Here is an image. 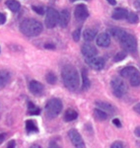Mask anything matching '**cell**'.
I'll return each instance as SVG.
<instances>
[{"label":"cell","mask_w":140,"mask_h":148,"mask_svg":"<svg viewBox=\"0 0 140 148\" xmlns=\"http://www.w3.org/2000/svg\"><path fill=\"white\" fill-rule=\"evenodd\" d=\"M133 111L135 112V113L140 114V103H137V104L133 107Z\"/></svg>","instance_id":"35"},{"label":"cell","mask_w":140,"mask_h":148,"mask_svg":"<svg viewBox=\"0 0 140 148\" xmlns=\"http://www.w3.org/2000/svg\"><path fill=\"white\" fill-rule=\"evenodd\" d=\"M70 21V13L67 9H63L62 11L59 13V18H58V25L61 28H66L69 24Z\"/></svg>","instance_id":"13"},{"label":"cell","mask_w":140,"mask_h":148,"mask_svg":"<svg viewBox=\"0 0 140 148\" xmlns=\"http://www.w3.org/2000/svg\"><path fill=\"white\" fill-rule=\"evenodd\" d=\"M127 22L130 24H137L139 22V17L136 13H133V12H128V15L126 17Z\"/></svg>","instance_id":"28"},{"label":"cell","mask_w":140,"mask_h":148,"mask_svg":"<svg viewBox=\"0 0 140 148\" xmlns=\"http://www.w3.org/2000/svg\"><path fill=\"white\" fill-rule=\"evenodd\" d=\"M134 134H135V136H137V137L140 138V126H137V127H135Z\"/></svg>","instance_id":"38"},{"label":"cell","mask_w":140,"mask_h":148,"mask_svg":"<svg viewBox=\"0 0 140 148\" xmlns=\"http://www.w3.org/2000/svg\"><path fill=\"white\" fill-rule=\"evenodd\" d=\"M108 2L111 4V5H115V4H117V1H115V0H108Z\"/></svg>","instance_id":"42"},{"label":"cell","mask_w":140,"mask_h":148,"mask_svg":"<svg viewBox=\"0 0 140 148\" xmlns=\"http://www.w3.org/2000/svg\"><path fill=\"white\" fill-rule=\"evenodd\" d=\"M94 116H95V118L100 121H104L108 119V114H107L106 112L102 111V110L99 108L94 109Z\"/></svg>","instance_id":"25"},{"label":"cell","mask_w":140,"mask_h":148,"mask_svg":"<svg viewBox=\"0 0 140 148\" xmlns=\"http://www.w3.org/2000/svg\"><path fill=\"white\" fill-rule=\"evenodd\" d=\"M96 106L98 107L99 109H101L102 111L106 112L107 114L110 113V114H113L115 113V107L113 106L110 103H107V102H101V101H97L96 103Z\"/></svg>","instance_id":"14"},{"label":"cell","mask_w":140,"mask_h":148,"mask_svg":"<svg viewBox=\"0 0 140 148\" xmlns=\"http://www.w3.org/2000/svg\"><path fill=\"white\" fill-rule=\"evenodd\" d=\"M16 146V142L15 140H10L8 142V145H7V148H15Z\"/></svg>","instance_id":"36"},{"label":"cell","mask_w":140,"mask_h":148,"mask_svg":"<svg viewBox=\"0 0 140 148\" xmlns=\"http://www.w3.org/2000/svg\"><path fill=\"white\" fill-rule=\"evenodd\" d=\"M80 37H81V29H77V30H75L74 32H73L72 38H73V40H74V42H79Z\"/></svg>","instance_id":"30"},{"label":"cell","mask_w":140,"mask_h":148,"mask_svg":"<svg viewBox=\"0 0 140 148\" xmlns=\"http://www.w3.org/2000/svg\"><path fill=\"white\" fill-rule=\"evenodd\" d=\"M127 32H125L124 30H122V29L120 28H111L110 30H109V35L111 36V37H113L115 40H120L122 39V37L126 34Z\"/></svg>","instance_id":"16"},{"label":"cell","mask_w":140,"mask_h":148,"mask_svg":"<svg viewBox=\"0 0 140 148\" xmlns=\"http://www.w3.org/2000/svg\"><path fill=\"white\" fill-rule=\"evenodd\" d=\"M137 71H138V69L136 67H134V66H126V67L122 68V70H120V76H122V78H127V79H129V77H131L134 73L137 72Z\"/></svg>","instance_id":"17"},{"label":"cell","mask_w":140,"mask_h":148,"mask_svg":"<svg viewBox=\"0 0 140 148\" xmlns=\"http://www.w3.org/2000/svg\"><path fill=\"white\" fill-rule=\"evenodd\" d=\"M48 148H61V147L59 146V145L57 144V143H55V142H51V143H49Z\"/></svg>","instance_id":"39"},{"label":"cell","mask_w":140,"mask_h":148,"mask_svg":"<svg viewBox=\"0 0 140 148\" xmlns=\"http://www.w3.org/2000/svg\"><path fill=\"white\" fill-rule=\"evenodd\" d=\"M11 75L7 70H0V89L4 88L10 81Z\"/></svg>","instance_id":"18"},{"label":"cell","mask_w":140,"mask_h":148,"mask_svg":"<svg viewBox=\"0 0 140 148\" xmlns=\"http://www.w3.org/2000/svg\"><path fill=\"white\" fill-rule=\"evenodd\" d=\"M59 13L53 7H48L46 12V26L47 29H53L58 24Z\"/></svg>","instance_id":"6"},{"label":"cell","mask_w":140,"mask_h":148,"mask_svg":"<svg viewBox=\"0 0 140 148\" xmlns=\"http://www.w3.org/2000/svg\"><path fill=\"white\" fill-rule=\"evenodd\" d=\"M61 77H62L63 84L70 91H75L79 87L80 76L74 66L65 65L61 70Z\"/></svg>","instance_id":"1"},{"label":"cell","mask_w":140,"mask_h":148,"mask_svg":"<svg viewBox=\"0 0 140 148\" xmlns=\"http://www.w3.org/2000/svg\"><path fill=\"white\" fill-rule=\"evenodd\" d=\"M113 125H115V126H117V127H120V128L122 126V123H120V121L118 120V119H113Z\"/></svg>","instance_id":"33"},{"label":"cell","mask_w":140,"mask_h":148,"mask_svg":"<svg viewBox=\"0 0 140 148\" xmlns=\"http://www.w3.org/2000/svg\"><path fill=\"white\" fill-rule=\"evenodd\" d=\"M111 148H124V145L122 141H115L111 145Z\"/></svg>","instance_id":"32"},{"label":"cell","mask_w":140,"mask_h":148,"mask_svg":"<svg viewBox=\"0 0 140 148\" xmlns=\"http://www.w3.org/2000/svg\"><path fill=\"white\" fill-rule=\"evenodd\" d=\"M46 80L48 84L54 85L56 83V81H57V77H56V75L53 72L49 71V72H47L46 75Z\"/></svg>","instance_id":"27"},{"label":"cell","mask_w":140,"mask_h":148,"mask_svg":"<svg viewBox=\"0 0 140 148\" xmlns=\"http://www.w3.org/2000/svg\"><path fill=\"white\" fill-rule=\"evenodd\" d=\"M6 22V16L3 13H0V25H3Z\"/></svg>","instance_id":"34"},{"label":"cell","mask_w":140,"mask_h":148,"mask_svg":"<svg viewBox=\"0 0 140 148\" xmlns=\"http://www.w3.org/2000/svg\"><path fill=\"white\" fill-rule=\"evenodd\" d=\"M120 42L122 44L123 49H125V51L132 52V53H135L137 51V40L134 36L126 33L122 37V39L120 40Z\"/></svg>","instance_id":"5"},{"label":"cell","mask_w":140,"mask_h":148,"mask_svg":"<svg viewBox=\"0 0 140 148\" xmlns=\"http://www.w3.org/2000/svg\"><path fill=\"white\" fill-rule=\"evenodd\" d=\"M81 77H82V90H87L89 89L91 82L90 79L88 77V73L86 69H82V73H81Z\"/></svg>","instance_id":"23"},{"label":"cell","mask_w":140,"mask_h":148,"mask_svg":"<svg viewBox=\"0 0 140 148\" xmlns=\"http://www.w3.org/2000/svg\"><path fill=\"white\" fill-rule=\"evenodd\" d=\"M28 114L30 116H39L41 114V109L37 107L33 102L28 103Z\"/></svg>","instance_id":"24"},{"label":"cell","mask_w":140,"mask_h":148,"mask_svg":"<svg viewBox=\"0 0 140 148\" xmlns=\"http://www.w3.org/2000/svg\"><path fill=\"white\" fill-rule=\"evenodd\" d=\"M30 148H42V147L40 146V145H38V144H34V145H32Z\"/></svg>","instance_id":"43"},{"label":"cell","mask_w":140,"mask_h":148,"mask_svg":"<svg viewBox=\"0 0 140 148\" xmlns=\"http://www.w3.org/2000/svg\"><path fill=\"white\" fill-rule=\"evenodd\" d=\"M68 137H69L71 143L75 148H85L84 140H83L81 134H80L78 130H74V128L68 131Z\"/></svg>","instance_id":"7"},{"label":"cell","mask_w":140,"mask_h":148,"mask_svg":"<svg viewBox=\"0 0 140 148\" xmlns=\"http://www.w3.org/2000/svg\"><path fill=\"white\" fill-rule=\"evenodd\" d=\"M78 118V113L73 109H68L64 113V121H73Z\"/></svg>","instance_id":"22"},{"label":"cell","mask_w":140,"mask_h":148,"mask_svg":"<svg viewBox=\"0 0 140 148\" xmlns=\"http://www.w3.org/2000/svg\"><path fill=\"white\" fill-rule=\"evenodd\" d=\"M5 4L12 12H14V13L18 12L21 8L20 2L17 1V0H7V1L5 2Z\"/></svg>","instance_id":"21"},{"label":"cell","mask_w":140,"mask_h":148,"mask_svg":"<svg viewBox=\"0 0 140 148\" xmlns=\"http://www.w3.org/2000/svg\"><path fill=\"white\" fill-rule=\"evenodd\" d=\"M26 131L28 133H37L39 132V128H38L37 123H35L33 120H28L26 121Z\"/></svg>","instance_id":"20"},{"label":"cell","mask_w":140,"mask_h":148,"mask_svg":"<svg viewBox=\"0 0 140 148\" xmlns=\"http://www.w3.org/2000/svg\"><path fill=\"white\" fill-rule=\"evenodd\" d=\"M42 24L35 19H25L20 24L21 33L29 38L38 37L42 32Z\"/></svg>","instance_id":"2"},{"label":"cell","mask_w":140,"mask_h":148,"mask_svg":"<svg viewBox=\"0 0 140 148\" xmlns=\"http://www.w3.org/2000/svg\"><path fill=\"white\" fill-rule=\"evenodd\" d=\"M86 62L88 65L91 68H93L94 70H102L106 65V61L103 57L95 56L92 58H86Z\"/></svg>","instance_id":"8"},{"label":"cell","mask_w":140,"mask_h":148,"mask_svg":"<svg viewBox=\"0 0 140 148\" xmlns=\"http://www.w3.org/2000/svg\"><path fill=\"white\" fill-rule=\"evenodd\" d=\"M4 139H5V134H4V133H1V134H0V144L4 141Z\"/></svg>","instance_id":"41"},{"label":"cell","mask_w":140,"mask_h":148,"mask_svg":"<svg viewBox=\"0 0 140 148\" xmlns=\"http://www.w3.org/2000/svg\"><path fill=\"white\" fill-rule=\"evenodd\" d=\"M29 89L32 94L36 95V96H40V95H42V93H44V87L41 82H39V81L32 80V81H30V83H29Z\"/></svg>","instance_id":"11"},{"label":"cell","mask_w":140,"mask_h":148,"mask_svg":"<svg viewBox=\"0 0 140 148\" xmlns=\"http://www.w3.org/2000/svg\"><path fill=\"white\" fill-rule=\"evenodd\" d=\"M83 38L86 42H92L97 38V31L94 29H86L83 33Z\"/></svg>","instance_id":"19"},{"label":"cell","mask_w":140,"mask_h":148,"mask_svg":"<svg viewBox=\"0 0 140 148\" xmlns=\"http://www.w3.org/2000/svg\"><path fill=\"white\" fill-rule=\"evenodd\" d=\"M62 102L58 98H53L46 104V114L49 119H54L62 111Z\"/></svg>","instance_id":"3"},{"label":"cell","mask_w":140,"mask_h":148,"mask_svg":"<svg viewBox=\"0 0 140 148\" xmlns=\"http://www.w3.org/2000/svg\"><path fill=\"white\" fill-rule=\"evenodd\" d=\"M74 16H75L76 20L80 21V22L86 20L88 18V16H89V12H88L86 5H84V4H78V5L75 7Z\"/></svg>","instance_id":"9"},{"label":"cell","mask_w":140,"mask_h":148,"mask_svg":"<svg viewBox=\"0 0 140 148\" xmlns=\"http://www.w3.org/2000/svg\"><path fill=\"white\" fill-rule=\"evenodd\" d=\"M33 10H34L36 13L40 14V15H42V14L44 13V9L42 8V7H39V6H33L32 7Z\"/></svg>","instance_id":"31"},{"label":"cell","mask_w":140,"mask_h":148,"mask_svg":"<svg viewBox=\"0 0 140 148\" xmlns=\"http://www.w3.org/2000/svg\"><path fill=\"white\" fill-rule=\"evenodd\" d=\"M134 5L140 11V0H134Z\"/></svg>","instance_id":"40"},{"label":"cell","mask_w":140,"mask_h":148,"mask_svg":"<svg viewBox=\"0 0 140 148\" xmlns=\"http://www.w3.org/2000/svg\"><path fill=\"white\" fill-rule=\"evenodd\" d=\"M96 44L101 47H108L111 45V36L108 33H101L97 36Z\"/></svg>","instance_id":"12"},{"label":"cell","mask_w":140,"mask_h":148,"mask_svg":"<svg viewBox=\"0 0 140 148\" xmlns=\"http://www.w3.org/2000/svg\"><path fill=\"white\" fill-rule=\"evenodd\" d=\"M71 1H77V0H71Z\"/></svg>","instance_id":"44"},{"label":"cell","mask_w":140,"mask_h":148,"mask_svg":"<svg viewBox=\"0 0 140 148\" xmlns=\"http://www.w3.org/2000/svg\"><path fill=\"white\" fill-rule=\"evenodd\" d=\"M111 90H113V95L117 98H122L127 91L126 84H125L124 81L120 77H115L111 79Z\"/></svg>","instance_id":"4"},{"label":"cell","mask_w":140,"mask_h":148,"mask_svg":"<svg viewBox=\"0 0 140 148\" xmlns=\"http://www.w3.org/2000/svg\"><path fill=\"white\" fill-rule=\"evenodd\" d=\"M81 52L85 58H92V57L97 56V54H98L96 47H94L91 44H85L81 47Z\"/></svg>","instance_id":"10"},{"label":"cell","mask_w":140,"mask_h":148,"mask_svg":"<svg viewBox=\"0 0 140 148\" xmlns=\"http://www.w3.org/2000/svg\"><path fill=\"white\" fill-rule=\"evenodd\" d=\"M126 56H127V52L125 51H120L115 54V57H113V61H115V62H120V61H122Z\"/></svg>","instance_id":"29"},{"label":"cell","mask_w":140,"mask_h":148,"mask_svg":"<svg viewBox=\"0 0 140 148\" xmlns=\"http://www.w3.org/2000/svg\"><path fill=\"white\" fill-rule=\"evenodd\" d=\"M129 82L131 86L133 87H137V86L140 85V72L137 71L136 73H134L131 77H129Z\"/></svg>","instance_id":"26"},{"label":"cell","mask_w":140,"mask_h":148,"mask_svg":"<svg viewBox=\"0 0 140 148\" xmlns=\"http://www.w3.org/2000/svg\"><path fill=\"white\" fill-rule=\"evenodd\" d=\"M127 15H128V11L126 9L117 8L113 10L111 17H113V19H115V20H123V19H126Z\"/></svg>","instance_id":"15"},{"label":"cell","mask_w":140,"mask_h":148,"mask_svg":"<svg viewBox=\"0 0 140 148\" xmlns=\"http://www.w3.org/2000/svg\"><path fill=\"white\" fill-rule=\"evenodd\" d=\"M44 49H55V46L53 44H46L44 45Z\"/></svg>","instance_id":"37"}]
</instances>
